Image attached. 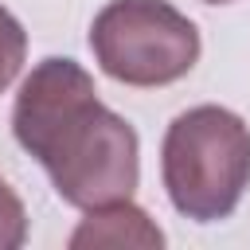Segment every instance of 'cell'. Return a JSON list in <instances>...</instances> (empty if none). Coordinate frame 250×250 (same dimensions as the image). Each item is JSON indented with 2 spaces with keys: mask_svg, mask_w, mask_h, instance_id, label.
<instances>
[{
  "mask_svg": "<svg viewBox=\"0 0 250 250\" xmlns=\"http://www.w3.org/2000/svg\"><path fill=\"white\" fill-rule=\"evenodd\" d=\"M70 246H145V250H160L164 246V230L129 199L121 203H105V207H90L86 219L74 227Z\"/></svg>",
  "mask_w": 250,
  "mask_h": 250,
  "instance_id": "277c9868",
  "label": "cell"
},
{
  "mask_svg": "<svg viewBox=\"0 0 250 250\" xmlns=\"http://www.w3.org/2000/svg\"><path fill=\"white\" fill-rule=\"evenodd\" d=\"M160 176L184 219H227L250 184V125L223 105L184 109L164 133Z\"/></svg>",
  "mask_w": 250,
  "mask_h": 250,
  "instance_id": "7a4b0ae2",
  "label": "cell"
},
{
  "mask_svg": "<svg viewBox=\"0 0 250 250\" xmlns=\"http://www.w3.org/2000/svg\"><path fill=\"white\" fill-rule=\"evenodd\" d=\"M90 51L125 86H168L199 62V31L168 0H109L90 23Z\"/></svg>",
  "mask_w": 250,
  "mask_h": 250,
  "instance_id": "3957f363",
  "label": "cell"
},
{
  "mask_svg": "<svg viewBox=\"0 0 250 250\" xmlns=\"http://www.w3.org/2000/svg\"><path fill=\"white\" fill-rule=\"evenodd\" d=\"M23 55H27L23 23L0 4V94L16 82V74H20V66H23Z\"/></svg>",
  "mask_w": 250,
  "mask_h": 250,
  "instance_id": "5b68a950",
  "label": "cell"
},
{
  "mask_svg": "<svg viewBox=\"0 0 250 250\" xmlns=\"http://www.w3.org/2000/svg\"><path fill=\"white\" fill-rule=\"evenodd\" d=\"M12 133L70 207L90 211L137 191V133L121 113L98 102L94 78L74 59H43L31 66L12 105Z\"/></svg>",
  "mask_w": 250,
  "mask_h": 250,
  "instance_id": "6da1fadb",
  "label": "cell"
},
{
  "mask_svg": "<svg viewBox=\"0 0 250 250\" xmlns=\"http://www.w3.org/2000/svg\"><path fill=\"white\" fill-rule=\"evenodd\" d=\"M27 242V211L8 180H0V250H20Z\"/></svg>",
  "mask_w": 250,
  "mask_h": 250,
  "instance_id": "8992f818",
  "label": "cell"
},
{
  "mask_svg": "<svg viewBox=\"0 0 250 250\" xmlns=\"http://www.w3.org/2000/svg\"><path fill=\"white\" fill-rule=\"evenodd\" d=\"M203 4H230V0H203Z\"/></svg>",
  "mask_w": 250,
  "mask_h": 250,
  "instance_id": "52a82bcc",
  "label": "cell"
}]
</instances>
